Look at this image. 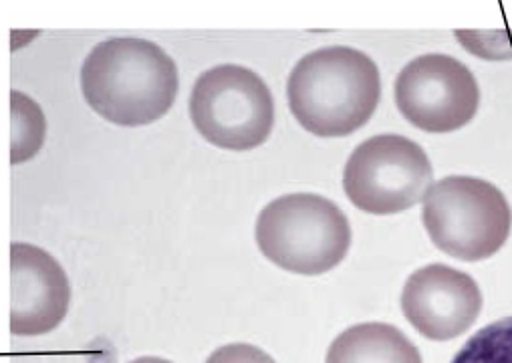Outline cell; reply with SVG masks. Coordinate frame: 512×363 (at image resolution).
<instances>
[{
    "label": "cell",
    "mask_w": 512,
    "mask_h": 363,
    "mask_svg": "<svg viewBox=\"0 0 512 363\" xmlns=\"http://www.w3.org/2000/svg\"><path fill=\"white\" fill-rule=\"evenodd\" d=\"M81 89L95 113L115 126L138 128L164 117L180 79L174 59L156 43L119 37L99 43L81 69Z\"/></svg>",
    "instance_id": "cell-1"
},
{
    "label": "cell",
    "mask_w": 512,
    "mask_h": 363,
    "mask_svg": "<svg viewBox=\"0 0 512 363\" xmlns=\"http://www.w3.org/2000/svg\"><path fill=\"white\" fill-rule=\"evenodd\" d=\"M289 107L319 138H345L363 128L381 97L375 61L351 47H325L305 55L289 75Z\"/></svg>",
    "instance_id": "cell-2"
},
{
    "label": "cell",
    "mask_w": 512,
    "mask_h": 363,
    "mask_svg": "<svg viewBox=\"0 0 512 363\" xmlns=\"http://www.w3.org/2000/svg\"><path fill=\"white\" fill-rule=\"evenodd\" d=\"M256 245L277 267L313 277L335 269L345 259L351 247V226L329 198L287 194L259 214Z\"/></svg>",
    "instance_id": "cell-3"
},
{
    "label": "cell",
    "mask_w": 512,
    "mask_h": 363,
    "mask_svg": "<svg viewBox=\"0 0 512 363\" xmlns=\"http://www.w3.org/2000/svg\"><path fill=\"white\" fill-rule=\"evenodd\" d=\"M422 220L442 253L478 263L504 247L512 210L494 184L472 176H448L432 184L424 196Z\"/></svg>",
    "instance_id": "cell-4"
},
{
    "label": "cell",
    "mask_w": 512,
    "mask_h": 363,
    "mask_svg": "<svg viewBox=\"0 0 512 363\" xmlns=\"http://www.w3.org/2000/svg\"><path fill=\"white\" fill-rule=\"evenodd\" d=\"M190 117L212 146L246 152L271 136L275 103L271 89L254 71L218 65L198 77L190 95Z\"/></svg>",
    "instance_id": "cell-5"
},
{
    "label": "cell",
    "mask_w": 512,
    "mask_h": 363,
    "mask_svg": "<svg viewBox=\"0 0 512 363\" xmlns=\"http://www.w3.org/2000/svg\"><path fill=\"white\" fill-rule=\"evenodd\" d=\"M432 180L434 170L424 148L396 134L359 144L343 172L347 198L377 216L410 210L428 194Z\"/></svg>",
    "instance_id": "cell-6"
},
{
    "label": "cell",
    "mask_w": 512,
    "mask_h": 363,
    "mask_svg": "<svg viewBox=\"0 0 512 363\" xmlns=\"http://www.w3.org/2000/svg\"><path fill=\"white\" fill-rule=\"evenodd\" d=\"M396 103L412 126L428 134H450L466 124L480 105L472 71L448 55H422L396 79Z\"/></svg>",
    "instance_id": "cell-7"
},
{
    "label": "cell",
    "mask_w": 512,
    "mask_h": 363,
    "mask_svg": "<svg viewBox=\"0 0 512 363\" xmlns=\"http://www.w3.org/2000/svg\"><path fill=\"white\" fill-rule=\"evenodd\" d=\"M402 311L426 339L450 341L476 323L482 293L470 275L436 263L410 275L402 293Z\"/></svg>",
    "instance_id": "cell-8"
},
{
    "label": "cell",
    "mask_w": 512,
    "mask_h": 363,
    "mask_svg": "<svg viewBox=\"0 0 512 363\" xmlns=\"http://www.w3.org/2000/svg\"><path fill=\"white\" fill-rule=\"evenodd\" d=\"M71 287L63 267L43 249L27 242L11 247V333L45 335L69 311Z\"/></svg>",
    "instance_id": "cell-9"
},
{
    "label": "cell",
    "mask_w": 512,
    "mask_h": 363,
    "mask_svg": "<svg viewBox=\"0 0 512 363\" xmlns=\"http://www.w3.org/2000/svg\"><path fill=\"white\" fill-rule=\"evenodd\" d=\"M325 363H422V355L398 327L359 323L331 343Z\"/></svg>",
    "instance_id": "cell-10"
},
{
    "label": "cell",
    "mask_w": 512,
    "mask_h": 363,
    "mask_svg": "<svg viewBox=\"0 0 512 363\" xmlns=\"http://www.w3.org/2000/svg\"><path fill=\"white\" fill-rule=\"evenodd\" d=\"M13 101V148L11 162L23 164L33 158L43 146L45 138V117L39 105L23 95L21 91L11 93Z\"/></svg>",
    "instance_id": "cell-11"
},
{
    "label": "cell",
    "mask_w": 512,
    "mask_h": 363,
    "mask_svg": "<svg viewBox=\"0 0 512 363\" xmlns=\"http://www.w3.org/2000/svg\"><path fill=\"white\" fill-rule=\"evenodd\" d=\"M452 363H512V317L498 319L474 333Z\"/></svg>",
    "instance_id": "cell-12"
},
{
    "label": "cell",
    "mask_w": 512,
    "mask_h": 363,
    "mask_svg": "<svg viewBox=\"0 0 512 363\" xmlns=\"http://www.w3.org/2000/svg\"><path fill=\"white\" fill-rule=\"evenodd\" d=\"M206 363H275V359L261 347L248 343H230L216 349Z\"/></svg>",
    "instance_id": "cell-13"
},
{
    "label": "cell",
    "mask_w": 512,
    "mask_h": 363,
    "mask_svg": "<svg viewBox=\"0 0 512 363\" xmlns=\"http://www.w3.org/2000/svg\"><path fill=\"white\" fill-rule=\"evenodd\" d=\"M130 363H172V361L162 359V357H140V359H134Z\"/></svg>",
    "instance_id": "cell-14"
}]
</instances>
